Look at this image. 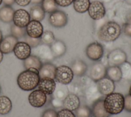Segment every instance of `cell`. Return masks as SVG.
<instances>
[{
	"label": "cell",
	"mask_w": 131,
	"mask_h": 117,
	"mask_svg": "<svg viewBox=\"0 0 131 117\" xmlns=\"http://www.w3.org/2000/svg\"><path fill=\"white\" fill-rule=\"evenodd\" d=\"M91 111L94 117H110L111 115L105 110L103 100L101 99H99L93 103Z\"/></svg>",
	"instance_id": "obj_19"
},
{
	"label": "cell",
	"mask_w": 131,
	"mask_h": 117,
	"mask_svg": "<svg viewBox=\"0 0 131 117\" xmlns=\"http://www.w3.org/2000/svg\"><path fill=\"white\" fill-rule=\"evenodd\" d=\"M2 2H3V0H0V5H1V4H2Z\"/></svg>",
	"instance_id": "obj_50"
},
{
	"label": "cell",
	"mask_w": 131,
	"mask_h": 117,
	"mask_svg": "<svg viewBox=\"0 0 131 117\" xmlns=\"http://www.w3.org/2000/svg\"><path fill=\"white\" fill-rule=\"evenodd\" d=\"M15 11L10 6L5 5L0 8V20L5 23H9L13 21Z\"/></svg>",
	"instance_id": "obj_23"
},
{
	"label": "cell",
	"mask_w": 131,
	"mask_h": 117,
	"mask_svg": "<svg viewBox=\"0 0 131 117\" xmlns=\"http://www.w3.org/2000/svg\"><path fill=\"white\" fill-rule=\"evenodd\" d=\"M51 104L55 108L60 107L63 106V101H61L56 98H54L51 100Z\"/></svg>",
	"instance_id": "obj_42"
},
{
	"label": "cell",
	"mask_w": 131,
	"mask_h": 117,
	"mask_svg": "<svg viewBox=\"0 0 131 117\" xmlns=\"http://www.w3.org/2000/svg\"><path fill=\"white\" fill-rule=\"evenodd\" d=\"M3 2L5 5L11 6L15 3V0H3Z\"/></svg>",
	"instance_id": "obj_44"
},
{
	"label": "cell",
	"mask_w": 131,
	"mask_h": 117,
	"mask_svg": "<svg viewBox=\"0 0 131 117\" xmlns=\"http://www.w3.org/2000/svg\"><path fill=\"white\" fill-rule=\"evenodd\" d=\"M41 43L48 45H51L55 40V36L53 33L49 30L45 31L43 32L42 34L40 37Z\"/></svg>",
	"instance_id": "obj_32"
},
{
	"label": "cell",
	"mask_w": 131,
	"mask_h": 117,
	"mask_svg": "<svg viewBox=\"0 0 131 117\" xmlns=\"http://www.w3.org/2000/svg\"><path fill=\"white\" fill-rule=\"evenodd\" d=\"M18 39L12 35H8L3 38L0 42V50L3 54H8L13 51Z\"/></svg>",
	"instance_id": "obj_15"
},
{
	"label": "cell",
	"mask_w": 131,
	"mask_h": 117,
	"mask_svg": "<svg viewBox=\"0 0 131 117\" xmlns=\"http://www.w3.org/2000/svg\"><path fill=\"white\" fill-rule=\"evenodd\" d=\"M90 3V0H74L73 7L77 12L83 13L88 10Z\"/></svg>",
	"instance_id": "obj_28"
},
{
	"label": "cell",
	"mask_w": 131,
	"mask_h": 117,
	"mask_svg": "<svg viewBox=\"0 0 131 117\" xmlns=\"http://www.w3.org/2000/svg\"><path fill=\"white\" fill-rule=\"evenodd\" d=\"M106 68L101 62L94 63L90 70V77L94 82H97L106 76Z\"/></svg>",
	"instance_id": "obj_11"
},
{
	"label": "cell",
	"mask_w": 131,
	"mask_h": 117,
	"mask_svg": "<svg viewBox=\"0 0 131 117\" xmlns=\"http://www.w3.org/2000/svg\"><path fill=\"white\" fill-rule=\"evenodd\" d=\"M40 79L39 70L31 68L19 73L17 78V83L21 89L31 91L37 87Z\"/></svg>",
	"instance_id": "obj_1"
},
{
	"label": "cell",
	"mask_w": 131,
	"mask_h": 117,
	"mask_svg": "<svg viewBox=\"0 0 131 117\" xmlns=\"http://www.w3.org/2000/svg\"><path fill=\"white\" fill-rule=\"evenodd\" d=\"M50 46L54 58L62 56L65 54L67 50L66 45L64 43L59 40H55Z\"/></svg>",
	"instance_id": "obj_21"
},
{
	"label": "cell",
	"mask_w": 131,
	"mask_h": 117,
	"mask_svg": "<svg viewBox=\"0 0 131 117\" xmlns=\"http://www.w3.org/2000/svg\"><path fill=\"white\" fill-rule=\"evenodd\" d=\"M1 90H2V88H1V86L0 85V94H1Z\"/></svg>",
	"instance_id": "obj_51"
},
{
	"label": "cell",
	"mask_w": 131,
	"mask_h": 117,
	"mask_svg": "<svg viewBox=\"0 0 131 117\" xmlns=\"http://www.w3.org/2000/svg\"><path fill=\"white\" fill-rule=\"evenodd\" d=\"M91 114V109L86 105L80 106L75 110L76 117H90Z\"/></svg>",
	"instance_id": "obj_34"
},
{
	"label": "cell",
	"mask_w": 131,
	"mask_h": 117,
	"mask_svg": "<svg viewBox=\"0 0 131 117\" xmlns=\"http://www.w3.org/2000/svg\"><path fill=\"white\" fill-rule=\"evenodd\" d=\"M120 68L122 78L127 81H131V64L126 61L120 65Z\"/></svg>",
	"instance_id": "obj_31"
},
{
	"label": "cell",
	"mask_w": 131,
	"mask_h": 117,
	"mask_svg": "<svg viewBox=\"0 0 131 117\" xmlns=\"http://www.w3.org/2000/svg\"><path fill=\"white\" fill-rule=\"evenodd\" d=\"M13 52L17 58L25 60L31 55V48L26 42H18L14 48Z\"/></svg>",
	"instance_id": "obj_16"
},
{
	"label": "cell",
	"mask_w": 131,
	"mask_h": 117,
	"mask_svg": "<svg viewBox=\"0 0 131 117\" xmlns=\"http://www.w3.org/2000/svg\"><path fill=\"white\" fill-rule=\"evenodd\" d=\"M56 67L53 64L47 62L42 64L39 70L40 78L49 77L55 80Z\"/></svg>",
	"instance_id": "obj_20"
},
{
	"label": "cell",
	"mask_w": 131,
	"mask_h": 117,
	"mask_svg": "<svg viewBox=\"0 0 131 117\" xmlns=\"http://www.w3.org/2000/svg\"><path fill=\"white\" fill-rule=\"evenodd\" d=\"M57 117H76L72 111L64 108L57 112Z\"/></svg>",
	"instance_id": "obj_37"
},
{
	"label": "cell",
	"mask_w": 131,
	"mask_h": 117,
	"mask_svg": "<svg viewBox=\"0 0 131 117\" xmlns=\"http://www.w3.org/2000/svg\"><path fill=\"white\" fill-rule=\"evenodd\" d=\"M2 39H3V34H2V32L1 30H0V42H1Z\"/></svg>",
	"instance_id": "obj_47"
},
{
	"label": "cell",
	"mask_w": 131,
	"mask_h": 117,
	"mask_svg": "<svg viewBox=\"0 0 131 117\" xmlns=\"http://www.w3.org/2000/svg\"><path fill=\"white\" fill-rule=\"evenodd\" d=\"M67 95L68 94L67 93L66 91H65V90L62 89H58L55 93V98L61 101H63Z\"/></svg>",
	"instance_id": "obj_40"
},
{
	"label": "cell",
	"mask_w": 131,
	"mask_h": 117,
	"mask_svg": "<svg viewBox=\"0 0 131 117\" xmlns=\"http://www.w3.org/2000/svg\"><path fill=\"white\" fill-rule=\"evenodd\" d=\"M80 106V101L78 95L75 93L68 94L63 100V106L71 111H75Z\"/></svg>",
	"instance_id": "obj_18"
},
{
	"label": "cell",
	"mask_w": 131,
	"mask_h": 117,
	"mask_svg": "<svg viewBox=\"0 0 131 117\" xmlns=\"http://www.w3.org/2000/svg\"><path fill=\"white\" fill-rule=\"evenodd\" d=\"M3 53L0 50V63L3 61Z\"/></svg>",
	"instance_id": "obj_46"
},
{
	"label": "cell",
	"mask_w": 131,
	"mask_h": 117,
	"mask_svg": "<svg viewBox=\"0 0 131 117\" xmlns=\"http://www.w3.org/2000/svg\"><path fill=\"white\" fill-rule=\"evenodd\" d=\"M74 75L71 67L61 65L56 67L55 79L59 83L66 85L72 82Z\"/></svg>",
	"instance_id": "obj_4"
},
{
	"label": "cell",
	"mask_w": 131,
	"mask_h": 117,
	"mask_svg": "<svg viewBox=\"0 0 131 117\" xmlns=\"http://www.w3.org/2000/svg\"><path fill=\"white\" fill-rule=\"evenodd\" d=\"M27 34L33 38H40L43 32L42 24L39 21L31 20L26 28Z\"/></svg>",
	"instance_id": "obj_14"
},
{
	"label": "cell",
	"mask_w": 131,
	"mask_h": 117,
	"mask_svg": "<svg viewBox=\"0 0 131 117\" xmlns=\"http://www.w3.org/2000/svg\"><path fill=\"white\" fill-rule=\"evenodd\" d=\"M96 85L101 94L105 96L114 92L115 88L114 82L106 76L97 82Z\"/></svg>",
	"instance_id": "obj_13"
},
{
	"label": "cell",
	"mask_w": 131,
	"mask_h": 117,
	"mask_svg": "<svg viewBox=\"0 0 131 117\" xmlns=\"http://www.w3.org/2000/svg\"><path fill=\"white\" fill-rule=\"evenodd\" d=\"M74 0H55L57 5L61 7H67L73 3Z\"/></svg>",
	"instance_id": "obj_41"
},
{
	"label": "cell",
	"mask_w": 131,
	"mask_h": 117,
	"mask_svg": "<svg viewBox=\"0 0 131 117\" xmlns=\"http://www.w3.org/2000/svg\"><path fill=\"white\" fill-rule=\"evenodd\" d=\"M85 93L88 100L94 102L99 99L97 96H100V95H101V93L98 91L96 85H93L89 86L87 88Z\"/></svg>",
	"instance_id": "obj_29"
},
{
	"label": "cell",
	"mask_w": 131,
	"mask_h": 117,
	"mask_svg": "<svg viewBox=\"0 0 131 117\" xmlns=\"http://www.w3.org/2000/svg\"><path fill=\"white\" fill-rule=\"evenodd\" d=\"M42 65V63L41 60L34 55H30L24 60V66L26 69L34 68L39 70Z\"/></svg>",
	"instance_id": "obj_25"
},
{
	"label": "cell",
	"mask_w": 131,
	"mask_h": 117,
	"mask_svg": "<svg viewBox=\"0 0 131 117\" xmlns=\"http://www.w3.org/2000/svg\"><path fill=\"white\" fill-rule=\"evenodd\" d=\"M68 16L66 13L60 10H56L49 16V22L51 25L55 28H62L68 23Z\"/></svg>",
	"instance_id": "obj_8"
},
{
	"label": "cell",
	"mask_w": 131,
	"mask_h": 117,
	"mask_svg": "<svg viewBox=\"0 0 131 117\" xmlns=\"http://www.w3.org/2000/svg\"><path fill=\"white\" fill-rule=\"evenodd\" d=\"M11 35L17 39L24 37L27 34L26 28L18 27L14 24H13L11 26Z\"/></svg>",
	"instance_id": "obj_33"
},
{
	"label": "cell",
	"mask_w": 131,
	"mask_h": 117,
	"mask_svg": "<svg viewBox=\"0 0 131 117\" xmlns=\"http://www.w3.org/2000/svg\"><path fill=\"white\" fill-rule=\"evenodd\" d=\"M121 33L120 26L116 22L110 21L100 27L97 32V36L102 42H112L116 40Z\"/></svg>",
	"instance_id": "obj_2"
},
{
	"label": "cell",
	"mask_w": 131,
	"mask_h": 117,
	"mask_svg": "<svg viewBox=\"0 0 131 117\" xmlns=\"http://www.w3.org/2000/svg\"><path fill=\"white\" fill-rule=\"evenodd\" d=\"M33 55L37 56L41 61H51L55 58L52 53L50 46L44 44H40L33 50Z\"/></svg>",
	"instance_id": "obj_10"
},
{
	"label": "cell",
	"mask_w": 131,
	"mask_h": 117,
	"mask_svg": "<svg viewBox=\"0 0 131 117\" xmlns=\"http://www.w3.org/2000/svg\"><path fill=\"white\" fill-rule=\"evenodd\" d=\"M30 13L27 11L19 9L15 11L13 22L15 25L21 28H25L30 22Z\"/></svg>",
	"instance_id": "obj_12"
},
{
	"label": "cell",
	"mask_w": 131,
	"mask_h": 117,
	"mask_svg": "<svg viewBox=\"0 0 131 117\" xmlns=\"http://www.w3.org/2000/svg\"><path fill=\"white\" fill-rule=\"evenodd\" d=\"M41 7L45 12L52 13L57 10V4L55 0H42Z\"/></svg>",
	"instance_id": "obj_30"
},
{
	"label": "cell",
	"mask_w": 131,
	"mask_h": 117,
	"mask_svg": "<svg viewBox=\"0 0 131 117\" xmlns=\"http://www.w3.org/2000/svg\"><path fill=\"white\" fill-rule=\"evenodd\" d=\"M25 42L28 44L31 48H35L41 43V40L40 38H33L28 36L27 34L24 37Z\"/></svg>",
	"instance_id": "obj_35"
},
{
	"label": "cell",
	"mask_w": 131,
	"mask_h": 117,
	"mask_svg": "<svg viewBox=\"0 0 131 117\" xmlns=\"http://www.w3.org/2000/svg\"><path fill=\"white\" fill-rule=\"evenodd\" d=\"M37 86L39 90L42 91L46 95H51L55 91L56 85L54 79L43 77L40 79Z\"/></svg>",
	"instance_id": "obj_17"
},
{
	"label": "cell",
	"mask_w": 131,
	"mask_h": 117,
	"mask_svg": "<svg viewBox=\"0 0 131 117\" xmlns=\"http://www.w3.org/2000/svg\"><path fill=\"white\" fill-rule=\"evenodd\" d=\"M107 62L109 66H119L127 60L126 53L120 48H116L112 50L107 55Z\"/></svg>",
	"instance_id": "obj_5"
},
{
	"label": "cell",
	"mask_w": 131,
	"mask_h": 117,
	"mask_svg": "<svg viewBox=\"0 0 131 117\" xmlns=\"http://www.w3.org/2000/svg\"><path fill=\"white\" fill-rule=\"evenodd\" d=\"M31 0H15V2L17 5L22 7L28 5L31 3Z\"/></svg>",
	"instance_id": "obj_43"
},
{
	"label": "cell",
	"mask_w": 131,
	"mask_h": 117,
	"mask_svg": "<svg viewBox=\"0 0 131 117\" xmlns=\"http://www.w3.org/2000/svg\"><path fill=\"white\" fill-rule=\"evenodd\" d=\"M71 68L74 75L81 77L85 74L88 69V66L83 61L81 60H76L72 63Z\"/></svg>",
	"instance_id": "obj_22"
},
{
	"label": "cell",
	"mask_w": 131,
	"mask_h": 117,
	"mask_svg": "<svg viewBox=\"0 0 131 117\" xmlns=\"http://www.w3.org/2000/svg\"><path fill=\"white\" fill-rule=\"evenodd\" d=\"M85 52L89 59L94 61H98L102 57L104 49L101 44L98 42H93L87 46Z\"/></svg>",
	"instance_id": "obj_6"
},
{
	"label": "cell",
	"mask_w": 131,
	"mask_h": 117,
	"mask_svg": "<svg viewBox=\"0 0 131 117\" xmlns=\"http://www.w3.org/2000/svg\"><path fill=\"white\" fill-rule=\"evenodd\" d=\"M106 76L114 82H119L122 78V72L119 66H112L106 68Z\"/></svg>",
	"instance_id": "obj_24"
},
{
	"label": "cell",
	"mask_w": 131,
	"mask_h": 117,
	"mask_svg": "<svg viewBox=\"0 0 131 117\" xmlns=\"http://www.w3.org/2000/svg\"><path fill=\"white\" fill-rule=\"evenodd\" d=\"M129 94L131 95V86H130V88H129Z\"/></svg>",
	"instance_id": "obj_49"
},
{
	"label": "cell",
	"mask_w": 131,
	"mask_h": 117,
	"mask_svg": "<svg viewBox=\"0 0 131 117\" xmlns=\"http://www.w3.org/2000/svg\"><path fill=\"white\" fill-rule=\"evenodd\" d=\"M47 100V95L39 89L33 91L28 96V101L30 104L36 108H39L44 106Z\"/></svg>",
	"instance_id": "obj_9"
},
{
	"label": "cell",
	"mask_w": 131,
	"mask_h": 117,
	"mask_svg": "<svg viewBox=\"0 0 131 117\" xmlns=\"http://www.w3.org/2000/svg\"><path fill=\"white\" fill-rule=\"evenodd\" d=\"M89 16L94 20L102 18L105 15V8L103 4L98 1H94L90 3L88 9Z\"/></svg>",
	"instance_id": "obj_7"
},
{
	"label": "cell",
	"mask_w": 131,
	"mask_h": 117,
	"mask_svg": "<svg viewBox=\"0 0 131 117\" xmlns=\"http://www.w3.org/2000/svg\"><path fill=\"white\" fill-rule=\"evenodd\" d=\"M12 108L10 99L5 95L0 96V114L2 115L9 113Z\"/></svg>",
	"instance_id": "obj_27"
},
{
	"label": "cell",
	"mask_w": 131,
	"mask_h": 117,
	"mask_svg": "<svg viewBox=\"0 0 131 117\" xmlns=\"http://www.w3.org/2000/svg\"><path fill=\"white\" fill-rule=\"evenodd\" d=\"M30 15L32 20L40 22L45 18V12L41 6L36 5L31 7Z\"/></svg>",
	"instance_id": "obj_26"
},
{
	"label": "cell",
	"mask_w": 131,
	"mask_h": 117,
	"mask_svg": "<svg viewBox=\"0 0 131 117\" xmlns=\"http://www.w3.org/2000/svg\"><path fill=\"white\" fill-rule=\"evenodd\" d=\"M42 0H31V3L33 4H38L42 2Z\"/></svg>",
	"instance_id": "obj_45"
},
{
	"label": "cell",
	"mask_w": 131,
	"mask_h": 117,
	"mask_svg": "<svg viewBox=\"0 0 131 117\" xmlns=\"http://www.w3.org/2000/svg\"><path fill=\"white\" fill-rule=\"evenodd\" d=\"M112 0H102L103 2H105V3H108V2H111Z\"/></svg>",
	"instance_id": "obj_48"
},
{
	"label": "cell",
	"mask_w": 131,
	"mask_h": 117,
	"mask_svg": "<svg viewBox=\"0 0 131 117\" xmlns=\"http://www.w3.org/2000/svg\"><path fill=\"white\" fill-rule=\"evenodd\" d=\"M104 107L110 114H117L124 109V96L120 93L113 92L103 100Z\"/></svg>",
	"instance_id": "obj_3"
},
{
	"label": "cell",
	"mask_w": 131,
	"mask_h": 117,
	"mask_svg": "<svg viewBox=\"0 0 131 117\" xmlns=\"http://www.w3.org/2000/svg\"><path fill=\"white\" fill-rule=\"evenodd\" d=\"M123 31L126 35L131 37V13L128 16L127 22L123 25Z\"/></svg>",
	"instance_id": "obj_36"
},
{
	"label": "cell",
	"mask_w": 131,
	"mask_h": 117,
	"mask_svg": "<svg viewBox=\"0 0 131 117\" xmlns=\"http://www.w3.org/2000/svg\"><path fill=\"white\" fill-rule=\"evenodd\" d=\"M41 117H57V112L53 109H48L43 111Z\"/></svg>",
	"instance_id": "obj_39"
},
{
	"label": "cell",
	"mask_w": 131,
	"mask_h": 117,
	"mask_svg": "<svg viewBox=\"0 0 131 117\" xmlns=\"http://www.w3.org/2000/svg\"><path fill=\"white\" fill-rule=\"evenodd\" d=\"M124 109L127 112H131V95L129 94L124 97Z\"/></svg>",
	"instance_id": "obj_38"
}]
</instances>
